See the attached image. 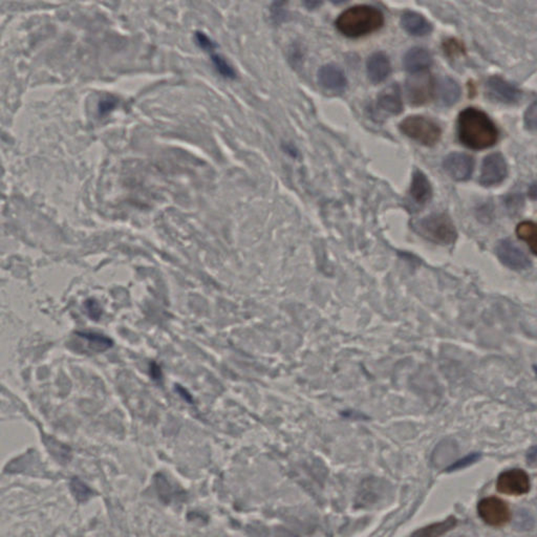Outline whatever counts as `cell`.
Here are the masks:
<instances>
[{
  "label": "cell",
  "instance_id": "obj_31",
  "mask_svg": "<svg viewBox=\"0 0 537 537\" xmlns=\"http://www.w3.org/2000/svg\"><path fill=\"white\" fill-rule=\"evenodd\" d=\"M526 461L530 467L537 468V444L527 451Z\"/></svg>",
  "mask_w": 537,
  "mask_h": 537
},
{
  "label": "cell",
  "instance_id": "obj_15",
  "mask_svg": "<svg viewBox=\"0 0 537 537\" xmlns=\"http://www.w3.org/2000/svg\"><path fill=\"white\" fill-rule=\"evenodd\" d=\"M375 105H377V108L384 114L393 115V116L401 114L402 110H403V102H402L401 90H400L399 86L393 84L387 86L379 95Z\"/></svg>",
  "mask_w": 537,
  "mask_h": 537
},
{
  "label": "cell",
  "instance_id": "obj_12",
  "mask_svg": "<svg viewBox=\"0 0 537 537\" xmlns=\"http://www.w3.org/2000/svg\"><path fill=\"white\" fill-rule=\"evenodd\" d=\"M318 84L328 92H342L347 86L344 72L335 64H326L318 70Z\"/></svg>",
  "mask_w": 537,
  "mask_h": 537
},
{
  "label": "cell",
  "instance_id": "obj_13",
  "mask_svg": "<svg viewBox=\"0 0 537 537\" xmlns=\"http://www.w3.org/2000/svg\"><path fill=\"white\" fill-rule=\"evenodd\" d=\"M409 197L418 209L425 207L433 199V186L421 170H416L409 188Z\"/></svg>",
  "mask_w": 537,
  "mask_h": 537
},
{
  "label": "cell",
  "instance_id": "obj_36",
  "mask_svg": "<svg viewBox=\"0 0 537 537\" xmlns=\"http://www.w3.org/2000/svg\"><path fill=\"white\" fill-rule=\"evenodd\" d=\"M334 5H342V3H346L347 0H331Z\"/></svg>",
  "mask_w": 537,
  "mask_h": 537
},
{
  "label": "cell",
  "instance_id": "obj_10",
  "mask_svg": "<svg viewBox=\"0 0 537 537\" xmlns=\"http://www.w3.org/2000/svg\"><path fill=\"white\" fill-rule=\"evenodd\" d=\"M443 168L454 181H466L473 173L474 159L466 153H452L444 159Z\"/></svg>",
  "mask_w": 537,
  "mask_h": 537
},
{
  "label": "cell",
  "instance_id": "obj_2",
  "mask_svg": "<svg viewBox=\"0 0 537 537\" xmlns=\"http://www.w3.org/2000/svg\"><path fill=\"white\" fill-rule=\"evenodd\" d=\"M384 24L382 12L371 6H355L340 14L336 28L343 36L359 38L377 32Z\"/></svg>",
  "mask_w": 537,
  "mask_h": 537
},
{
  "label": "cell",
  "instance_id": "obj_23",
  "mask_svg": "<svg viewBox=\"0 0 537 537\" xmlns=\"http://www.w3.org/2000/svg\"><path fill=\"white\" fill-rule=\"evenodd\" d=\"M212 61H213L214 66L217 68V72L222 75V76L226 77V78H234L235 77V72L233 68L229 66L227 61L221 57L219 55L212 56Z\"/></svg>",
  "mask_w": 537,
  "mask_h": 537
},
{
  "label": "cell",
  "instance_id": "obj_21",
  "mask_svg": "<svg viewBox=\"0 0 537 537\" xmlns=\"http://www.w3.org/2000/svg\"><path fill=\"white\" fill-rule=\"evenodd\" d=\"M456 525V518H453V516H450L449 518L444 520V522L431 525V526L427 527V528L418 531L415 534L422 535V536H440V535H443L444 533L453 529Z\"/></svg>",
  "mask_w": 537,
  "mask_h": 537
},
{
  "label": "cell",
  "instance_id": "obj_24",
  "mask_svg": "<svg viewBox=\"0 0 537 537\" xmlns=\"http://www.w3.org/2000/svg\"><path fill=\"white\" fill-rule=\"evenodd\" d=\"M480 456H482V454L478 453V452H473V453L468 454V456H466L463 459L454 462L452 465H450L449 467L447 468V471H456V470L464 469V468L476 463V462L480 459Z\"/></svg>",
  "mask_w": 537,
  "mask_h": 537
},
{
  "label": "cell",
  "instance_id": "obj_20",
  "mask_svg": "<svg viewBox=\"0 0 537 537\" xmlns=\"http://www.w3.org/2000/svg\"><path fill=\"white\" fill-rule=\"evenodd\" d=\"M516 234L529 246L531 251L537 255V224L533 222H523L516 227Z\"/></svg>",
  "mask_w": 537,
  "mask_h": 537
},
{
  "label": "cell",
  "instance_id": "obj_8",
  "mask_svg": "<svg viewBox=\"0 0 537 537\" xmlns=\"http://www.w3.org/2000/svg\"><path fill=\"white\" fill-rule=\"evenodd\" d=\"M508 166L504 155L500 153H491L482 161L480 183L485 187L498 185L506 179Z\"/></svg>",
  "mask_w": 537,
  "mask_h": 537
},
{
  "label": "cell",
  "instance_id": "obj_27",
  "mask_svg": "<svg viewBox=\"0 0 537 537\" xmlns=\"http://www.w3.org/2000/svg\"><path fill=\"white\" fill-rule=\"evenodd\" d=\"M86 310H88V315H90V318L95 319V320H98L99 318H100L101 314H102V311H101L100 306H99L98 302H95V300H88V302H86Z\"/></svg>",
  "mask_w": 537,
  "mask_h": 537
},
{
  "label": "cell",
  "instance_id": "obj_18",
  "mask_svg": "<svg viewBox=\"0 0 537 537\" xmlns=\"http://www.w3.org/2000/svg\"><path fill=\"white\" fill-rule=\"evenodd\" d=\"M438 99L442 106H451L459 101L461 88L451 78H443L437 88Z\"/></svg>",
  "mask_w": 537,
  "mask_h": 537
},
{
  "label": "cell",
  "instance_id": "obj_6",
  "mask_svg": "<svg viewBox=\"0 0 537 537\" xmlns=\"http://www.w3.org/2000/svg\"><path fill=\"white\" fill-rule=\"evenodd\" d=\"M480 520L491 527H502L511 520V510L508 504L496 496L482 498L478 505Z\"/></svg>",
  "mask_w": 537,
  "mask_h": 537
},
{
  "label": "cell",
  "instance_id": "obj_35",
  "mask_svg": "<svg viewBox=\"0 0 537 537\" xmlns=\"http://www.w3.org/2000/svg\"><path fill=\"white\" fill-rule=\"evenodd\" d=\"M528 195L531 199L537 201V181H535L534 183L531 184L530 187H529Z\"/></svg>",
  "mask_w": 537,
  "mask_h": 537
},
{
  "label": "cell",
  "instance_id": "obj_22",
  "mask_svg": "<svg viewBox=\"0 0 537 537\" xmlns=\"http://www.w3.org/2000/svg\"><path fill=\"white\" fill-rule=\"evenodd\" d=\"M70 487H72L77 500H80V502H86L92 496V490L78 478H72V482H70Z\"/></svg>",
  "mask_w": 537,
  "mask_h": 537
},
{
  "label": "cell",
  "instance_id": "obj_9",
  "mask_svg": "<svg viewBox=\"0 0 537 537\" xmlns=\"http://www.w3.org/2000/svg\"><path fill=\"white\" fill-rule=\"evenodd\" d=\"M496 255L505 266L516 271H523L531 266L530 258L508 238L500 240L498 244Z\"/></svg>",
  "mask_w": 537,
  "mask_h": 537
},
{
  "label": "cell",
  "instance_id": "obj_34",
  "mask_svg": "<svg viewBox=\"0 0 537 537\" xmlns=\"http://www.w3.org/2000/svg\"><path fill=\"white\" fill-rule=\"evenodd\" d=\"M177 393L181 395V397L183 398V399H185V401H187L188 403H191V404H193V397H191V393H188L187 391H186L185 389H183V387H179V385H177Z\"/></svg>",
  "mask_w": 537,
  "mask_h": 537
},
{
  "label": "cell",
  "instance_id": "obj_17",
  "mask_svg": "<svg viewBox=\"0 0 537 537\" xmlns=\"http://www.w3.org/2000/svg\"><path fill=\"white\" fill-rule=\"evenodd\" d=\"M401 24L407 33L417 37L428 35L433 31L431 22H428L421 14L413 11L405 12L402 15Z\"/></svg>",
  "mask_w": 537,
  "mask_h": 537
},
{
  "label": "cell",
  "instance_id": "obj_26",
  "mask_svg": "<svg viewBox=\"0 0 537 537\" xmlns=\"http://www.w3.org/2000/svg\"><path fill=\"white\" fill-rule=\"evenodd\" d=\"M195 39H197V44L201 46L203 50H207V52H212L215 48V44L207 37L204 33H197L195 35Z\"/></svg>",
  "mask_w": 537,
  "mask_h": 537
},
{
  "label": "cell",
  "instance_id": "obj_7",
  "mask_svg": "<svg viewBox=\"0 0 537 537\" xmlns=\"http://www.w3.org/2000/svg\"><path fill=\"white\" fill-rule=\"evenodd\" d=\"M496 489L507 496H524L530 491V478L525 470L520 468L506 470L498 476Z\"/></svg>",
  "mask_w": 537,
  "mask_h": 537
},
{
  "label": "cell",
  "instance_id": "obj_16",
  "mask_svg": "<svg viewBox=\"0 0 537 537\" xmlns=\"http://www.w3.org/2000/svg\"><path fill=\"white\" fill-rule=\"evenodd\" d=\"M433 64L431 52L423 48H413L405 54L403 66L409 74L425 72Z\"/></svg>",
  "mask_w": 537,
  "mask_h": 537
},
{
  "label": "cell",
  "instance_id": "obj_33",
  "mask_svg": "<svg viewBox=\"0 0 537 537\" xmlns=\"http://www.w3.org/2000/svg\"><path fill=\"white\" fill-rule=\"evenodd\" d=\"M302 3H304V6L306 9L312 11V10L320 7L321 3H322V0H302Z\"/></svg>",
  "mask_w": 537,
  "mask_h": 537
},
{
  "label": "cell",
  "instance_id": "obj_5",
  "mask_svg": "<svg viewBox=\"0 0 537 537\" xmlns=\"http://www.w3.org/2000/svg\"><path fill=\"white\" fill-rule=\"evenodd\" d=\"M436 94L433 76L427 72H416L407 79V100L413 106H421L431 102Z\"/></svg>",
  "mask_w": 537,
  "mask_h": 537
},
{
  "label": "cell",
  "instance_id": "obj_1",
  "mask_svg": "<svg viewBox=\"0 0 537 537\" xmlns=\"http://www.w3.org/2000/svg\"><path fill=\"white\" fill-rule=\"evenodd\" d=\"M458 137L464 146L482 150L498 142V130L485 113L469 107L458 118Z\"/></svg>",
  "mask_w": 537,
  "mask_h": 537
},
{
  "label": "cell",
  "instance_id": "obj_4",
  "mask_svg": "<svg viewBox=\"0 0 537 537\" xmlns=\"http://www.w3.org/2000/svg\"><path fill=\"white\" fill-rule=\"evenodd\" d=\"M399 128L411 140L427 147L438 144L442 136L441 127L437 122L424 116L407 117L400 123Z\"/></svg>",
  "mask_w": 537,
  "mask_h": 537
},
{
  "label": "cell",
  "instance_id": "obj_14",
  "mask_svg": "<svg viewBox=\"0 0 537 537\" xmlns=\"http://www.w3.org/2000/svg\"><path fill=\"white\" fill-rule=\"evenodd\" d=\"M391 72V64L387 54L377 52L367 59V72L369 81L373 84H382L389 78Z\"/></svg>",
  "mask_w": 537,
  "mask_h": 537
},
{
  "label": "cell",
  "instance_id": "obj_28",
  "mask_svg": "<svg viewBox=\"0 0 537 537\" xmlns=\"http://www.w3.org/2000/svg\"><path fill=\"white\" fill-rule=\"evenodd\" d=\"M506 202L507 208H508V209L510 210L512 213L518 211V210H520V207L523 206L522 197H520L518 195H512V197L507 199Z\"/></svg>",
  "mask_w": 537,
  "mask_h": 537
},
{
  "label": "cell",
  "instance_id": "obj_19",
  "mask_svg": "<svg viewBox=\"0 0 537 537\" xmlns=\"http://www.w3.org/2000/svg\"><path fill=\"white\" fill-rule=\"evenodd\" d=\"M76 335L79 338L84 339L86 341L88 350L92 351V352L102 353L114 345V341L104 335L90 332H77Z\"/></svg>",
  "mask_w": 537,
  "mask_h": 537
},
{
  "label": "cell",
  "instance_id": "obj_29",
  "mask_svg": "<svg viewBox=\"0 0 537 537\" xmlns=\"http://www.w3.org/2000/svg\"><path fill=\"white\" fill-rule=\"evenodd\" d=\"M115 106H116V100L112 97H107L101 101L99 108H100V113L105 114V113L110 112Z\"/></svg>",
  "mask_w": 537,
  "mask_h": 537
},
{
  "label": "cell",
  "instance_id": "obj_11",
  "mask_svg": "<svg viewBox=\"0 0 537 537\" xmlns=\"http://www.w3.org/2000/svg\"><path fill=\"white\" fill-rule=\"evenodd\" d=\"M486 88H487L488 97L496 102L514 104L522 97L520 90L500 77L494 76L488 79Z\"/></svg>",
  "mask_w": 537,
  "mask_h": 537
},
{
  "label": "cell",
  "instance_id": "obj_32",
  "mask_svg": "<svg viewBox=\"0 0 537 537\" xmlns=\"http://www.w3.org/2000/svg\"><path fill=\"white\" fill-rule=\"evenodd\" d=\"M150 375L153 377V380H161L162 378V371H161V367L155 363H151L150 364Z\"/></svg>",
  "mask_w": 537,
  "mask_h": 537
},
{
  "label": "cell",
  "instance_id": "obj_37",
  "mask_svg": "<svg viewBox=\"0 0 537 537\" xmlns=\"http://www.w3.org/2000/svg\"><path fill=\"white\" fill-rule=\"evenodd\" d=\"M534 371H535V373H536L537 375V367H534Z\"/></svg>",
  "mask_w": 537,
  "mask_h": 537
},
{
  "label": "cell",
  "instance_id": "obj_30",
  "mask_svg": "<svg viewBox=\"0 0 537 537\" xmlns=\"http://www.w3.org/2000/svg\"><path fill=\"white\" fill-rule=\"evenodd\" d=\"M286 0H274V5L272 7V13L274 14L275 18H280L282 19L284 17V8L286 6Z\"/></svg>",
  "mask_w": 537,
  "mask_h": 537
},
{
  "label": "cell",
  "instance_id": "obj_25",
  "mask_svg": "<svg viewBox=\"0 0 537 537\" xmlns=\"http://www.w3.org/2000/svg\"><path fill=\"white\" fill-rule=\"evenodd\" d=\"M525 126L529 130H537V101L531 104L526 110Z\"/></svg>",
  "mask_w": 537,
  "mask_h": 537
},
{
  "label": "cell",
  "instance_id": "obj_3",
  "mask_svg": "<svg viewBox=\"0 0 537 537\" xmlns=\"http://www.w3.org/2000/svg\"><path fill=\"white\" fill-rule=\"evenodd\" d=\"M413 228L422 237L438 245H451L458 237L456 226L446 213L429 214L413 222Z\"/></svg>",
  "mask_w": 537,
  "mask_h": 537
}]
</instances>
